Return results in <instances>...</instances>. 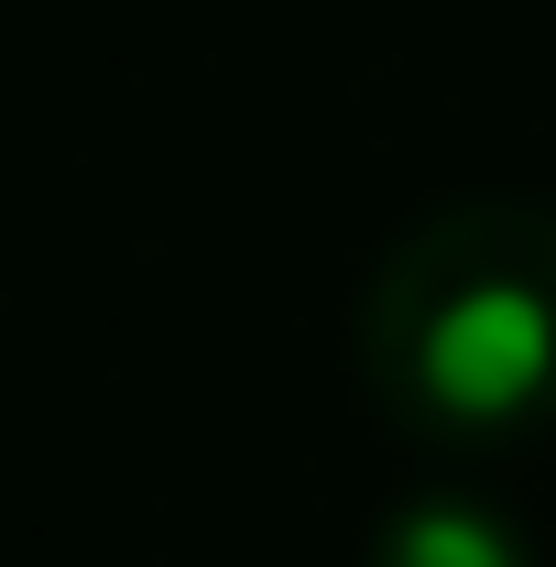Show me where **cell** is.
<instances>
[{"label": "cell", "instance_id": "6da1fadb", "mask_svg": "<svg viewBox=\"0 0 556 567\" xmlns=\"http://www.w3.org/2000/svg\"><path fill=\"white\" fill-rule=\"evenodd\" d=\"M360 382L415 447H502L556 415V197H447L360 284Z\"/></svg>", "mask_w": 556, "mask_h": 567}, {"label": "cell", "instance_id": "7a4b0ae2", "mask_svg": "<svg viewBox=\"0 0 556 567\" xmlns=\"http://www.w3.org/2000/svg\"><path fill=\"white\" fill-rule=\"evenodd\" d=\"M371 567H535V535L513 502L470 492V481H415L371 524Z\"/></svg>", "mask_w": 556, "mask_h": 567}]
</instances>
